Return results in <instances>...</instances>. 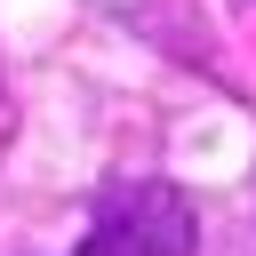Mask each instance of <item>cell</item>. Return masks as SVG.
Returning <instances> with one entry per match:
<instances>
[{
  "label": "cell",
  "mask_w": 256,
  "mask_h": 256,
  "mask_svg": "<svg viewBox=\"0 0 256 256\" xmlns=\"http://www.w3.org/2000/svg\"><path fill=\"white\" fill-rule=\"evenodd\" d=\"M192 248H200V216H192V200H184L176 184L144 176V184L104 192L96 232H88L80 256H192Z\"/></svg>",
  "instance_id": "cell-1"
}]
</instances>
